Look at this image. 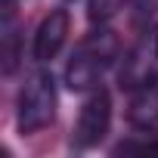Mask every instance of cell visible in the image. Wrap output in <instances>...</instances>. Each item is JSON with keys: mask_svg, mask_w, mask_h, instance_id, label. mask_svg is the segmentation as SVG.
<instances>
[{"mask_svg": "<svg viewBox=\"0 0 158 158\" xmlns=\"http://www.w3.org/2000/svg\"><path fill=\"white\" fill-rule=\"evenodd\" d=\"M130 96V121L139 130H158V81Z\"/></svg>", "mask_w": 158, "mask_h": 158, "instance_id": "8992f818", "label": "cell"}, {"mask_svg": "<svg viewBox=\"0 0 158 158\" xmlns=\"http://www.w3.org/2000/svg\"><path fill=\"white\" fill-rule=\"evenodd\" d=\"M121 62V40L109 25H93L77 47L71 50V59L65 65V87L74 93H90L102 84L109 68Z\"/></svg>", "mask_w": 158, "mask_h": 158, "instance_id": "6da1fadb", "label": "cell"}, {"mask_svg": "<svg viewBox=\"0 0 158 158\" xmlns=\"http://www.w3.org/2000/svg\"><path fill=\"white\" fill-rule=\"evenodd\" d=\"M68 28H71V16H68V10H65V6H53V10L40 19V25H37V31H34L31 56H34L37 62H50V59H56L59 50L65 47Z\"/></svg>", "mask_w": 158, "mask_h": 158, "instance_id": "5b68a950", "label": "cell"}, {"mask_svg": "<svg viewBox=\"0 0 158 158\" xmlns=\"http://www.w3.org/2000/svg\"><path fill=\"white\" fill-rule=\"evenodd\" d=\"M136 25H158V0H136Z\"/></svg>", "mask_w": 158, "mask_h": 158, "instance_id": "30bf717a", "label": "cell"}, {"mask_svg": "<svg viewBox=\"0 0 158 158\" xmlns=\"http://www.w3.org/2000/svg\"><path fill=\"white\" fill-rule=\"evenodd\" d=\"M56 106H59V96H56V81L47 68L40 71H31L25 77V84L19 90V99H16V127L22 136H31L44 127L53 124L56 118Z\"/></svg>", "mask_w": 158, "mask_h": 158, "instance_id": "7a4b0ae2", "label": "cell"}, {"mask_svg": "<svg viewBox=\"0 0 158 158\" xmlns=\"http://www.w3.org/2000/svg\"><path fill=\"white\" fill-rule=\"evenodd\" d=\"M112 130V93L106 87H96L87 93L81 112L74 121V133H71V146L77 152L99 146Z\"/></svg>", "mask_w": 158, "mask_h": 158, "instance_id": "277c9868", "label": "cell"}, {"mask_svg": "<svg viewBox=\"0 0 158 158\" xmlns=\"http://www.w3.org/2000/svg\"><path fill=\"white\" fill-rule=\"evenodd\" d=\"M155 81H158V25H146L139 28V37L130 44V50L121 56L118 87L136 93Z\"/></svg>", "mask_w": 158, "mask_h": 158, "instance_id": "3957f363", "label": "cell"}, {"mask_svg": "<svg viewBox=\"0 0 158 158\" xmlns=\"http://www.w3.org/2000/svg\"><path fill=\"white\" fill-rule=\"evenodd\" d=\"M19 25H16V16H13V6L3 3V34H0V56H3V74H13L19 68Z\"/></svg>", "mask_w": 158, "mask_h": 158, "instance_id": "52a82bcc", "label": "cell"}, {"mask_svg": "<svg viewBox=\"0 0 158 158\" xmlns=\"http://www.w3.org/2000/svg\"><path fill=\"white\" fill-rule=\"evenodd\" d=\"M130 0H87V19L93 25H109Z\"/></svg>", "mask_w": 158, "mask_h": 158, "instance_id": "9c48e42d", "label": "cell"}, {"mask_svg": "<svg viewBox=\"0 0 158 158\" xmlns=\"http://www.w3.org/2000/svg\"><path fill=\"white\" fill-rule=\"evenodd\" d=\"M115 155H158V133L146 130V133H136L130 139H121L115 146Z\"/></svg>", "mask_w": 158, "mask_h": 158, "instance_id": "ba28073f", "label": "cell"}]
</instances>
